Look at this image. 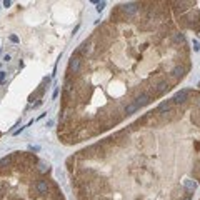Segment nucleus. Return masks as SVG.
Here are the masks:
<instances>
[{
	"mask_svg": "<svg viewBox=\"0 0 200 200\" xmlns=\"http://www.w3.org/2000/svg\"><path fill=\"white\" fill-rule=\"evenodd\" d=\"M10 40H12V42H15V43H17V42H19V37H17V35H10Z\"/></svg>",
	"mask_w": 200,
	"mask_h": 200,
	"instance_id": "nucleus-13",
	"label": "nucleus"
},
{
	"mask_svg": "<svg viewBox=\"0 0 200 200\" xmlns=\"http://www.w3.org/2000/svg\"><path fill=\"white\" fill-rule=\"evenodd\" d=\"M3 78H5V72H0V82L3 84Z\"/></svg>",
	"mask_w": 200,
	"mask_h": 200,
	"instance_id": "nucleus-14",
	"label": "nucleus"
},
{
	"mask_svg": "<svg viewBox=\"0 0 200 200\" xmlns=\"http://www.w3.org/2000/svg\"><path fill=\"white\" fill-rule=\"evenodd\" d=\"M192 90L190 88H183V90H180V92H177L175 95L172 97V102H173V105H182V104H187L189 102V97H190Z\"/></svg>",
	"mask_w": 200,
	"mask_h": 200,
	"instance_id": "nucleus-5",
	"label": "nucleus"
},
{
	"mask_svg": "<svg viewBox=\"0 0 200 200\" xmlns=\"http://www.w3.org/2000/svg\"><path fill=\"white\" fill-rule=\"evenodd\" d=\"M82 62H84V57L72 55L70 60H68V72H67V75H78L80 70H82Z\"/></svg>",
	"mask_w": 200,
	"mask_h": 200,
	"instance_id": "nucleus-2",
	"label": "nucleus"
},
{
	"mask_svg": "<svg viewBox=\"0 0 200 200\" xmlns=\"http://www.w3.org/2000/svg\"><path fill=\"white\" fill-rule=\"evenodd\" d=\"M104 7H105V2H97V10H98V12L104 10Z\"/></svg>",
	"mask_w": 200,
	"mask_h": 200,
	"instance_id": "nucleus-11",
	"label": "nucleus"
},
{
	"mask_svg": "<svg viewBox=\"0 0 200 200\" xmlns=\"http://www.w3.org/2000/svg\"><path fill=\"white\" fill-rule=\"evenodd\" d=\"M173 102H172V98H168V100H163V102H160L158 104V107L155 108V112L157 114H168V112H172L173 110Z\"/></svg>",
	"mask_w": 200,
	"mask_h": 200,
	"instance_id": "nucleus-7",
	"label": "nucleus"
},
{
	"mask_svg": "<svg viewBox=\"0 0 200 200\" xmlns=\"http://www.w3.org/2000/svg\"><path fill=\"white\" fill-rule=\"evenodd\" d=\"M127 20H128V17H125V13L122 12L120 5L112 10V15H110V22H112V23H114V22L115 23H120V22H127Z\"/></svg>",
	"mask_w": 200,
	"mask_h": 200,
	"instance_id": "nucleus-6",
	"label": "nucleus"
},
{
	"mask_svg": "<svg viewBox=\"0 0 200 200\" xmlns=\"http://www.w3.org/2000/svg\"><path fill=\"white\" fill-rule=\"evenodd\" d=\"M37 165H38V167L35 168V170H37L38 173H40V175H43V173L50 172V165H48V163H45V162H38Z\"/></svg>",
	"mask_w": 200,
	"mask_h": 200,
	"instance_id": "nucleus-10",
	"label": "nucleus"
},
{
	"mask_svg": "<svg viewBox=\"0 0 200 200\" xmlns=\"http://www.w3.org/2000/svg\"><path fill=\"white\" fill-rule=\"evenodd\" d=\"M199 87H200V84H199Z\"/></svg>",
	"mask_w": 200,
	"mask_h": 200,
	"instance_id": "nucleus-16",
	"label": "nucleus"
},
{
	"mask_svg": "<svg viewBox=\"0 0 200 200\" xmlns=\"http://www.w3.org/2000/svg\"><path fill=\"white\" fill-rule=\"evenodd\" d=\"M138 108H140V107H138L137 104H133V102H128V104H125L124 107H122V114H124V117H127V115L135 114Z\"/></svg>",
	"mask_w": 200,
	"mask_h": 200,
	"instance_id": "nucleus-8",
	"label": "nucleus"
},
{
	"mask_svg": "<svg viewBox=\"0 0 200 200\" xmlns=\"http://www.w3.org/2000/svg\"><path fill=\"white\" fill-rule=\"evenodd\" d=\"M193 50H195V52H199V50H200V43L197 42V40L193 42Z\"/></svg>",
	"mask_w": 200,
	"mask_h": 200,
	"instance_id": "nucleus-12",
	"label": "nucleus"
},
{
	"mask_svg": "<svg viewBox=\"0 0 200 200\" xmlns=\"http://www.w3.org/2000/svg\"><path fill=\"white\" fill-rule=\"evenodd\" d=\"M182 187H183V190L187 192L189 195H192V193L195 192V189H197V182L192 180V179H187V180H183Z\"/></svg>",
	"mask_w": 200,
	"mask_h": 200,
	"instance_id": "nucleus-9",
	"label": "nucleus"
},
{
	"mask_svg": "<svg viewBox=\"0 0 200 200\" xmlns=\"http://www.w3.org/2000/svg\"><path fill=\"white\" fill-rule=\"evenodd\" d=\"M140 7H142V3H137V2H130V3H124V5H120L122 12L125 13V17H128V19L135 17V15L138 13Z\"/></svg>",
	"mask_w": 200,
	"mask_h": 200,
	"instance_id": "nucleus-3",
	"label": "nucleus"
},
{
	"mask_svg": "<svg viewBox=\"0 0 200 200\" xmlns=\"http://www.w3.org/2000/svg\"><path fill=\"white\" fill-rule=\"evenodd\" d=\"M0 53H2V50H0Z\"/></svg>",
	"mask_w": 200,
	"mask_h": 200,
	"instance_id": "nucleus-15",
	"label": "nucleus"
},
{
	"mask_svg": "<svg viewBox=\"0 0 200 200\" xmlns=\"http://www.w3.org/2000/svg\"><path fill=\"white\" fill-rule=\"evenodd\" d=\"M50 187H52V182L45 179V177H40L37 182H35V192H37V197L40 199H43V197H47L48 193H50Z\"/></svg>",
	"mask_w": 200,
	"mask_h": 200,
	"instance_id": "nucleus-1",
	"label": "nucleus"
},
{
	"mask_svg": "<svg viewBox=\"0 0 200 200\" xmlns=\"http://www.w3.org/2000/svg\"><path fill=\"white\" fill-rule=\"evenodd\" d=\"M152 100H153V98L148 95L145 90H143V92H135V94H133V98H132V102H133V104H137L140 108L145 107V105H148Z\"/></svg>",
	"mask_w": 200,
	"mask_h": 200,
	"instance_id": "nucleus-4",
	"label": "nucleus"
}]
</instances>
